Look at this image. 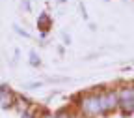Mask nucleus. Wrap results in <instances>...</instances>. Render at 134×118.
Returning <instances> with one entry per match:
<instances>
[{"instance_id": "20e7f679", "label": "nucleus", "mask_w": 134, "mask_h": 118, "mask_svg": "<svg viewBox=\"0 0 134 118\" xmlns=\"http://www.w3.org/2000/svg\"><path fill=\"white\" fill-rule=\"evenodd\" d=\"M119 103H121V109H123V112H125V114L134 112V99H121Z\"/></svg>"}, {"instance_id": "0eeeda50", "label": "nucleus", "mask_w": 134, "mask_h": 118, "mask_svg": "<svg viewBox=\"0 0 134 118\" xmlns=\"http://www.w3.org/2000/svg\"><path fill=\"white\" fill-rule=\"evenodd\" d=\"M32 64H34V66L37 64V56H36V53H32Z\"/></svg>"}, {"instance_id": "9b49d317", "label": "nucleus", "mask_w": 134, "mask_h": 118, "mask_svg": "<svg viewBox=\"0 0 134 118\" xmlns=\"http://www.w3.org/2000/svg\"><path fill=\"white\" fill-rule=\"evenodd\" d=\"M58 2H65V0H58Z\"/></svg>"}, {"instance_id": "39448f33", "label": "nucleus", "mask_w": 134, "mask_h": 118, "mask_svg": "<svg viewBox=\"0 0 134 118\" xmlns=\"http://www.w3.org/2000/svg\"><path fill=\"white\" fill-rule=\"evenodd\" d=\"M37 24H39V28L48 30V28H50V17H48L47 13H41V15H39V19H37Z\"/></svg>"}, {"instance_id": "f03ea898", "label": "nucleus", "mask_w": 134, "mask_h": 118, "mask_svg": "<svg viewBox=\"0 0 134 118\" xmlns=\"http://www.w3.org/2000/svg\"><path fill=\"white\" fill-rule=\"evenodd\" d=\"M117 101H119V99H117L115 92H106V94L100 96V107H103L104 112H108V111H112V109L117 107Z\"/></svg>"}, {"instance_id": "9d476101", "label": "nucleus", "mask_w": 134, "mask_h": 118, "mask_svg": "<svg viewBox=\"0 0 134 118\" xmlns=\"http://www.w3.org/2000/svg\"><path fill=\"white\" fill-rule=\"evenodd\" d=\"M130 97H132V99H134V88H132V90H130Z\"/></svg>"}, {"instance_id": "6e6552de", "label": "nucleus", "mask_w": 134, "mask_h": 118, "mask_svg": "<svg viewBox=\"0 0 134 118\" xmlns=\"http://www.w3.org/2000/svg\"><path fill=\"white\" fill-rule=\"evenodd\" d=\"M23 118H34V116H32L30 112H24V114H23Z\"/></svg>"}, {"instance_id": "1a4fd4ad", "label": "nucleus", "mask_w": 134, "mask_h": 118, "mask_svg": "<svg viewBox=\"0 0 134 118\" xmlns=\"http://www.w3.org/2000/svg\"><path fill=\"white\" fill-rule=\"evenodd\" d=\"M43 118H56V116H50V114H45Z\"/></svg>"}, {"instance_id": "423d86ee", "label": "nucleus", "mask_w": 134, "mask_h": 118, "mask_svg": "<svg viewBox=\"0 0 134 118\" xmlns=\"http://www.w3.org/2000/svg\"><path fill=\"white\" fill-rule=\"evenodd\" d=\"M56 118H67V111H60V112L56 114Z\"/></svg>"}, {"instance_id": "f257e3e1", "label": "nucleus", "mask_w": 134, "mask_h": 118, "mask_svg": "<svg viewBox=\"0 0 134 118\" xmlns=\"http://www.w3.org/2000/svg\"><path fill=\"white\" fill-rule=\"evenodd\" d=\"M82 111L86 114H99L103 111V107H100V96H86L82 99Z\"/></svg>"}, {"instance_id": "7ed1b4c3", "label": "nucleus", "mask_w": 134, "mask_h": 118, "mask_svg": "<svg viewBox=\"0 0 134 118\" xmlns=\"http://www.w3.org/2000/svg\"><path fill=\"white\" fill-rule=\"evenodd\" d=\"M11 101H13V94L2 86L0 88V103H2V107H9Z\"/></svg>"}]
</instances>
